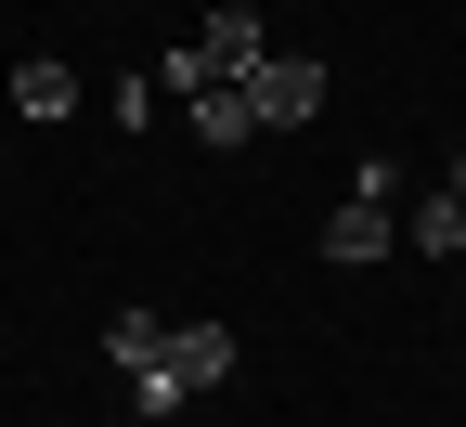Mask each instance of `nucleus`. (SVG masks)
Returning <instances> with one entry per match:
<instances>
[{"label": "nucleus", "instance_id": "nucleus-6", "mask_svg": "<svg viewBox=\"0 0 466 427\" xmlns=\"http://www.w3.org/2000/svg\"><path fill=\"white\" fill-rule=\"evenodd\" d=\"M182 130H195L208 156H233V143H259V117H247V91H195V104H182Z\"/></svg>", "mask_w": 466, "mask_h": 427}, {"label": "nucleus", "instance_id": "nucleus-10", "mask_svg": "<svg viewBox=\"0 0 466 427\" xmlns=\"http://www.w3.org/2000/svg\"><path fill=\"white\" fill-rule=\"evenodd\" d=\"M453 195H466V143H453Z\"/></svg>", "mask_w": 466, "mask_h": 427}, {"label": "nucleus", "instance_id": "nucleus-5", "mask_svg": "<svg viewBox=\"0 0 466 427\" xmlns=\"http://www.w3.org/2000/svg\"><path fill=\"white\" fill-rule=\"evenodd\" d=\"M389 233H401V208H337V220H324V259L363 272V259H389Z\"/></svg>", "mask_w": 466, "mask_h": 427}, {"label": "nucleus", "instance_id": "nucleus-3", "mask_svg": "<svg viewBox=\"0 0 466 427\" xmlns=\"http://www.w3.org/2000/svg\"><path fill=\"white\" fill-rule=\"evenodd\" d=\"M233 362H247L233 324H168V376H182V402H195V389H233Z\"/></svg>", "mask_w": 466, "mask_h": 427}, {"label": "nucleus", "instance_id": "nucleus-8", "mask_svg": "<svg viewBox=\"0 0 466 427\" xmlns=\"http://www.w3.org/2000/svg\"><path fill=\"white\" fill-rule=\"evenodd\" d=\"M156 350H168V311H116V324H104V362H116V376H143Z\"/></svg>", "mask_w": 466, "mask_h": 427}, {"label": "nucleus", "instance_id": "nucleus-9", "mask_svg": "<svg viewBox=\"0 0 466 427\" xmlns=\"http://www.w3.org/2000/svg\"><path fill=\"white\" fill-rule=\"evenodd\" d=\"M130 414H143V427H182V376H168V350L130 376Z\"/></svg>", "mask_w": 466, "mask_h": 427}, {"label": "nucleus", "instance_id": "nucleus-4", "mask_svg": "<svg viewBox=\"0 0 466 427\" xmlns=\"http://www.w3.org/2000/svg\"><path fill=\"white\" fill-rule=\"evenodd\" d=\"M401 247L415 259H466V195L441 181V195H401Z\"/></svg>", "mask_w": 466, "mask_h": 427}, {"label": "nucleus", "instance_id": "nucleus-2", "mask_svg": "<svg viewBox=\"0 0 466 427\" xmlns=\"http://www.w3.org/2000/svg\"><path fill=\"white\" fill-rule=\"evenodd\" d=\"M195 52H208V78H220V91H247V78H259V52H272V26L233 0V14H208V26H195Z\"/></svg>", "mask_w": 466, "mask_h": 427}, {"label": "nucleus", "instance_id": "nucleus-1", "mask_svg": "<svg viewBox=\"0 0 466 427\" xmlns=\"http://www.w3.org/2000/svg\"><path fill=\"white\" fill-rule=\"evenodd\" d=\"M247 117H259V130H311V117H324V52H259Z\"/></svg>", "mask_w": 466, "mask_h": 427}, {"label": "nucleus", "instance_id": "nucleus-7", "mask_svg": "<svg viewBox=\"0 0 466 427\" xmlns=\"http://www.w3.org/2000/svg\"><path fill=\"white\" fill-rule=\"evenodd\" d=\"M14 117H78V66L26 52V66H14Z\"/></svg>", "mask_w": 466, "mask_h": 427}]
</instances>
